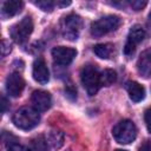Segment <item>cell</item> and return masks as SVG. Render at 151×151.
I'll use <instances>...</instances> for the list:
<instances>
[{
  "mask_svg": "<svg viewBox=\"0 0 151 151\" xmlns=\"http://www.w3.org/2000/svg\"><path fill=\"white\" fill-rule=\"evenodd\" d=\"M13 124L21 130H31L35 127L40 122V114L39 111L34 107L24 106L15 111V113L12 117Z\"/></svg>",
  "mask_w": 151,
  "mask_h": 151,
  "instance_id": "cell-1",
  "label": "cell"
},
{
  "mask_svg": "<svg viewBox=\"0 0 151 151\" xmlns=\"http://www.w3.org/2000/svg\"><path fill=\"white\" fill-rule=\"evenodd\" d=\"M80 80L84 88L90 96H94L101 86L100 72L94 65H91V64L83 67L80 72Z\"/></svg>",
  "mask_w": 151,
  "mask_h": 151,
  "instance_id": "cell-2",
  "label": "cell"
},
{
  "mask_svg": "<svg viewBox=\"0 0 151 151\" xmlns=\"http://www.w3.org/2000/svg\"><path fill=\"white\" fill-rule=\"evenodd\" d=\"M113 138L119 144H130L137 137V127L130 119H123L118 122L112 129Z\"/></svg>",
  "mask_w": 151,
  "mask_h": 151,
  "instance_id": "cell-3",
  "label": "cell"
},
{
  "mask_svg": "<svg viewBox=\"0 0 151 151\" xmlns=\"http://www.w3.org/2000/svg\"><path fill=\"white\" fill-rule=\"evenodd\" d=\"M122 24V19L117 15H106L91 24V34L96 38L103 37L110 32L116 31Z\"/></svg>",
  "mask_w": 151,
  "mask_h": 151,
  "instance_id": "cell-4",
  "label": "cell"
},
{
  "mask_svg": "<svg viewBox=\"0 0 151 151\" xmlns=\"http://www.w3.org/2000/svg\"><path fill=\"white\" fill-rule=\"evenodd\" d=\"M32 32H33V21L31 17L22 18L19 22L13 25L9 29L11 38L17 44H24L28 39Z\"/></svg>",
  "mask_w": 151,
  "mask_h": 151,
  "instance_id": "cell-5",
  "label": "cell"
},
{
  "mask_svg": "<svg viewBox=\"0 0 151 151\" xmlns=\"http://www.w3.org/2000/svg\"><path fill=\"white\" fill-rule=\"evenodd\" d=\"M83 28V19L77 14H68L61 22V33L68 40L78 39Z\"/></svg>",
  "mask_w": 151,
  "mask_h": 151,
  "instance_id": "cell-6",
  "label": "cell"
},
{
  "mask_svg": "<svg viewBox=\"0 0 151 151\" xmlns=\"http://www.w3.org/2000/svg\"><path fill=\"white\" fill-rule=\"evenodd\" d=\"M145 38V29L140 25H134L131 27L126 44L124 46V53L125 55H131L134 53L136 47L138 44H140Z\"/></svg>",
  "mask_w": 151,
  "mask_h": 151,
  "instance_id": "cell-7",
  "label": "cell"
},
{
  "mask_svg": "<svg viewBox=\"0 0 151 151\" xmlns=\"http://www.w3.org/2000/svg\"><path fill=\"white\" fill-rule=\"evenodd\" d=\"M77 55V51L72 47H65V46H57L52 50V57L55 64L66 66L70 65L73 59Z\"/></svg>",
  "mask_w": 151,
  "mask_h": 151,
  "instance_id": "cell-8",
  "label": "cell"
},
{
  "mask_svg": "<svg viewBox=\"0 0 151 151\" xmlns=\"http://www.w3.org/2000/svg\"><path fill=\"white\" fill-rule=\"evenodd\" d=\"M24 87H25V80L19 72H12L11 74H8L6 79V91L11 97L13 98L19 97L24 91Z\"/></svg>",
  "mask_w": 151,
  "mask_h": 151,
  "instance_id": "cell-9",
  "label": "cell"
},
{
  "mask_svg": "<svg viewBox=\"0 0 151 151\" xmlns=\"http://www.w3.org/2000/svg\"><path fill=\"white\" fill-rule=\"evenodd\" d=\"M32 76L33 79L39 84H47L50 80V72L47 65L42 58H38L33 63L32 67Z\"/></svg>",
  "mask_w": 151,
  "mask_h": 151,
  "instance_id": "cell-10",
  "label": "cell"
},
{
  "mask_svg": "<svg viewBox=\"0 0 151 151\" xmlns=\"http://www.w3.org/2000/svg\"><path fill=\"white\" fill-rule=\"evenodd\" d=\"M31 101L33 104V107L38 111H46L51 107L52 98L48 92L42 90H37L31 96Z\"/></svg>",
  "mask_w": 151,
  "mask_h": 151,
  "instance_id": "cell-11",
  "label": "cell"
},
{
  "mask_svg": "<svg viewBox=\"0 0 151 151\" xmlns=\"http://www.w3.org/2000/svg\"><path fill=\"white\" fill-rule=\"evenodd\" d=\"M137 70L144 78L151 77V48L145 50L138 58Z\"/></svg>",
  "mask_w": 151,
  "mask_h": 151,
  "instance_id": "cell-12",
  "label": "cell"
},
{
  "mask_svg": "<svg viewBox=\"0 0 151 151\" xmlns=\"http://www.w3.org/2000/svg\"><path fill=\"white\" fill-rule=\"evenodd\" d=\"M24 7V2L19 0H8L2 4L1 7V15L2 18H11L18 14Z\"/></svg>",
  "mask_w": 151,
  "mask_h": 151,
  "instance_id": "cell-13",
  "label": "cell"
},
{
  "mask_svg": "<svg viewBox=\"0 0 151 151\" xmlns=\"http://www.w3.org/2000/svg\"><path fill=\"white\" fill-rule=\"evenodd\" d=\"M126 90L130 99L134 103H139L145 98V88L137 81H129L126 84Z\"/></svg>",
  "mask_w": 151,
  "mask_h": 151,
  "instance_id": "cell-14",
  "label": "cell"
},
{
  "mask_svg": "<svg viewBox=\"0 0 151 151\" xmlns=\"http://www.w3.org/2000/svg\"><path fill=\"white\" fill-rule=\"evenodd\" d=\"M114 46L112 44H98L93 47V52L101 59H110L113 54Z\"/></svg>",
  "mask_w": 151,
  "mask_h": 151,
  "instance_id": "cell-15",
  "label": "cell"
},
{
  "mask_svg": "<svg viewBox=\"0 0 151 151\" xmlns=\"http://www.w3.org/2000/svg\"><path fill=\"white\" fill-rule=\"evenodd\" d=\"M47 138V142L48 144L53 147V149H59L63 144H64V134L61 131H58V130H52L48 136L46 137Z\"/></svg>",
  "mask_w": 151,
  "mask_h": 151,
  "instance_id": "cell-16",
  "label": "cell"
},
{
  "mask_svg": "<svg viewBox=\"0 0 151 151\" xmlns=\"http://www.w3.org/2000/svg\"><path fill=\"white\" fill-rule=\"evenodd\" d=\"M116 80H117V73L111 68H106L100 73V81L101 85L104 86H110Z\"/></svg>",
  "mask_w": 151,
  "mask_h": 151,
  "instance_id": "cell-17",
  "label": "cell"
},
{
  "mask_svg": "<svg viewBox=\"0 0 151 151\" xmlns=\"http://www.w3.org/2000/svg\"><path fill=\"white\" fill-rule=\"evenodd\" d=\"M48 145L45 136H38L32 139V151H48Z\"/></svg>",
  "mask_w": 151,
  "mask_h": 151,
  "instance_id": "cell-18",
  "label": "cell"
},
{
  "mask_svg": "<svg viewBox=\"0 0 151 151\" xmlns=\"http://www.w3.org/2000/svg\"><path fill=\"white\" fill-rule=\"evenodd\" d=\"M34 5L38 6L44 12H51L54 8L55 2H53L51 0H38V1H34Z\"/></svg>",
  "mask_w": 151,
  "mask_h": 151,
  "instance_id": "cell-19",
  "label": "cell"
},
{
  "mask_svg": "<svg viewBox=\"0 0 151 151\" xmlns=\"http://www.w3.org/2000/svg\"><path fill=\"white\" fill-rule=\"evenodd\" d=\"M7 151H32V150H29L28 147H26V146H24L21 144L12 142V143H9V145L7 147Z\"/></svg>",
  "mask_w": 151,
  "mask_h": 151,
  "instance_id": "cell-20",
  "label": "cell"
},
{
  "mask_svg": "<svg viewBox=\"0 0 151 151\" xmlns=\"http://www.w3.org/2000/svg\"><path fill=\"white\" fill-rule=\"evenodd\" d=\"M146 1H140V0H133V1H130V6L134 9V11H140L142 8H144L146 6Z\"/></svg>",
  "mask_w": 151,
  "mask_h": 151,
  "instance_id": "cell-21",
  "label": "cell"
},
{
  "mask_svg": "<svg viewBox=\"0 0 151 151\" xmlns=\"http://www.w3.org/2000/svg\"><path fill=\"white\" fill-rule=\"evenodd\" d=\"M11 51H12V45L9 44V41H7V40L4 39L1 41V54L2 55H7Z\"/></svg>",
  "mask_w": 151,
  "mask_h": 151,
  "instance_id": "cell-22",
  "label": "cell"
},
{
  "mask_svg": "<svg viewBox=\"0 0 151 151\" xmlns=\"http://www.w3.org/2000/svg\"><path fill=\"white\" fill-rule=\"evenodd\" d=\"M144 120H145V124H146L147 130L151 132V107L146 109V111L144 113Z\"/></svg>",
  "mask_w": 151,
  "mask_h": 151,
  "instance_id": "cell-23",
  "label": "cell"
},
{
  "mask_svg": "<svg viewBox=\"0 0 151 151\" xmlns=\"http://www.w3.org/2000/svg\"><path fill=\"white\" fill-rule=\"evenodd\" d=\"M139 151H151V140H145L140 145Z\"/></svg>",
  "mask_w": 151,
  "mask_h": 151,
  "instance_id": "cell-24",
  "label": "cell"
},
{
  "mask_svg": "<svg viewBox=\"0 0 151 151\" xmlns=\"http://www.w3.org/2000/svg\"><path fill=\"white\" fill-rule=\"evenodd\" d=\"M7 99L5 98V96H1V112L5 113L7 110Z\"/></svg>",
  "mask_w": 151,
  "mask_h": 151,
  "instance_id": "cell-25",
  "label": "cell"
},
{
  "mask_svg": "<svg viewBox=\"0 0 151 151\" xmlns=\"http://www.w3.org/2000/svg\"><path fill=\"white\" fill-rule=\"evenodd\" d=\"M55 5L57 6H61V7H66V6L71 5V1H57Z\"/></svg>",
  "mask_w": 151,
  "mask_h": 151,
  "instance_id": "cell-26",
  "label": "cell"
},
{
  "mask_svg": "<svg viewBox=\"0 0 151 151\" xmlns=\"http://www.w3.org/2000/svg\"><path fill=\"white\" fill-rule=\"evenodd\" d=\"M149 19H150V21H151V11H150V13H149Z\"/></svg>",
  "mask_w": 151,
  "mask_h": 151,
  "instance_id": "cell-27",
  "label": "cell"
},
{
  "mask_svg": "<svg viewBox=\"0 0 151 151\" xmlns=\"http://www.w3.org/2000/svg\"><path fill=\"white\" fill-rule=\"evenodd\" d=\"M116 151H126V150H123V149H118V150H116Z\"/></svg>",
  "mask_w": 151,
  "mask_h": 151,
  "instance_id": "cell-28",
  "label": "cell"
}]
</instances>
